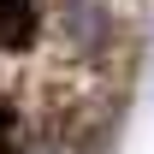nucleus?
Instances as JSON below:
<instances>
[{
	"instance_id": "nucleus-1",
	"label": "nucleus",
	"mask_w": 154,
	"mask_h": 154,
	"mask_svg": "<svg viewBox=\"0 0 154 154\" xmlns=\"http://www.w3.org/2000/svg\"><path fill=\"white\" fill-rule=\"evenodd\" d=\"M36 24H42L36 0H0V54L30 48V42H36Z\"/></svg>"
},
{
	"instance_id": "nucleus-3",
	"label": "nucleus",
	"mask_w": 154,
	"mask_h": 154,
	"mask_svg": "<svg viewBox=\"0 0 154 154\" xmlns=\"http://www.w3.org/2000/svg\"><path fill=\"white\" fill-rule=\"evenodd\" d=\"M12 131H18V113H12V107H6V101H0V148H6V142H12Z\"/></svg>"
},
{
	"instance_id": "nucleus-2",
	"label": "nucleus",
	"mask_w": 154,
	"mask_h": 154,
	"mask_svg": "<svg viewBox=\"0 0 154 154\" xmlns=\"http://www.w3.org/2000/svg\"><path fill=\"white\" fill-rule=\"evenodd\" d=\"M65 30H71V42H83V48H95V42L107 36V18H101L95 6H65Z\"/></svg>"
}]
</instances>
